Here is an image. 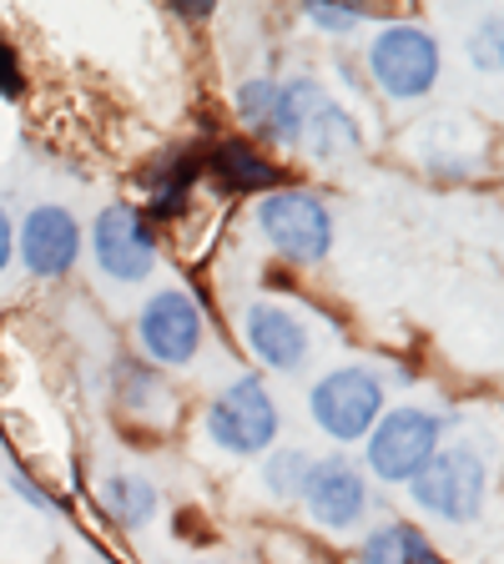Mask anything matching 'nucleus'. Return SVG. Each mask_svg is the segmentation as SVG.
Listing matches in <instances>:
<instances>
[{
    "instance_id": "obj_1",
    "label": "nucleus",
    "mask_w": 504,
    "mask_h": 564,
    "mask_svg": "<svg viewBox=\"0 0 504 564\" xmlns=\"http://www.w3.org/2000/svg\"><path fill=\"white\" fill-rule=\"evenodd\" d=\"M414 505L449 524H470L484 509V458L474 448H439L409 479Z\"/></svg>"
},
{
    "instance_id": "obj_2",
    "label": "nucleus",
    "mask_w": 504,
    "mask_h": 564,
    "mask_svg": "<svg viewBox=\"0 0 504 564\" xmlns=\"http://www.w3.org/2000/svg\"><path fill=\"white\" fill-rule=\"evenodd\" d=\"M368 70L399 101L429 96L439 82V41L423 25H384L368 46Z\"/></svg>"
},
{
    "instance_id": "obj_3",
    "label": "nucleus",
    "mask_w": 504,
    "mask_h": 564,
    "mask_svg": "<svg viewBox=\"0 0 504 564\" xmlns=\"http://www.w3.org/2000/svg\"><path fill=\"white\" fill-rule=\"evenodd\" d=\"M439 413L429 409H394L368 429V469L384 484H409L414 474L439 454Z\"/></svg>"
},
{
    "instance_id": "obj_4",
    "label": "nucleus",
    "mask_w": 504,
    "mask_h": 564,
    "mask_svg": "<svg viewBox=\"0 0 504 564\" xmlns=\"http://www.w3.org/2000/svg\"><path fill=\"white\" fill-rule=\"evenodd\" d=\"M207 434L227 454H268L272 438H278V403L258 378H237L212 399Z\"/></svg>"
},
{
    "instance_id": "obj_5",
    "label": "nucleus",
    "mask_w": 504,
    "mask_h": 564,
    "mask_svg": "<svg viewBox=\"0 0 504 564\" xmlns=\"http://www.w3.org/2000/svg\"><path fill=\"white\" fill-rule=\"evenodd\" d=\"M258 227L288 262H323L333 247V217L313 192H268L258 202Z\"/></svg>"
},
{
    "instance_id": "obj_6",
    "label": "nucleus",
    "mask_w": 504,
    "mask_h": 564,
    "mask_svg": "<svg viewBox=\"0 0 504 564\" xmlns=\"http://www.w3.org/2000/svg\"><path fill=\"white\" fill-rule=\"evenodd\" d=\"M384 413V383L368 368H333L329 378H318L313 388V419L318 429L339 444L364 438Z\"/></svg>"
},
{
    "instance_id": "obj_7",
    "label": "nucleus",
    "mask_w": 504,
    "mask_h": 564,
    "mask_svg": "<svg viewBox=\"0 0 504 564\" xmlns=\"http://www.w3.org/2000/svg\"><path fill=\"white\" fill-rule=\"evenodd\" d=\"M15 252H21V268L35 282H61L76 258H82V223L71 207L56 202H41L21 217V237H15Z\"/></svg>"
},
{
    "instance_id": "obj_8",
    "label": "nucleus",
    "mask_w": 504,
    "mask_h": 564,
    "mask_svg": "<svg viewBox=\"0 0 504 564\" xmlns=\"http://www.w3.org/2000/svg\"><path fill=\"white\" fill-rule=\"evenodd\" d=\"M92 252H96V268L111 282H141L157 268L152 227L141 223V212L131 207V202H111V207L96 217Z\"/></svg>"
},
{
    "instance_id": "obj_9",
    "label": "nucleus",
    "mask_w": 504,
    "mask_h": 564,
    "mask_svg": "<svg viewBox=\"0 0 504 564\" xmlns=\"http://www.w3.org/2000/svg\"><path fill=\"white\" fill-rule=\"evenodd\" d=\"M141 348L152 352L157 364L167 368H182L197 358L202 348V307L192 293H182V288H162L157 297H147V307H141Z\"/></svg>"
},
{
    "instance_id": "obj_10",
    "label": "nucleus",
    "mask_w": 504,
    "mask_h": 564,
    "mask_svg": "<svg viewBox=\"0 0 504 564\" xmlns=\"http://www.w3.org/2000/svg\"><path fill=\"white\" fill-rule=\"evenodd\" d=\"M303 499L323 529H348V524H358L368 509V484L348 458L333 454V458H318L313 469H308Z\"/></svg>"
},
{
    "instance_id": "obj_11",
    "label": "nucleus",
    "mask_w": 504,
    "mask_h": 564,
    "mask_svg": "<svg viewBox=\"0 0 504 564\" xmlns=\"http://www.w3.org/2000/svg\"><path fill=\"white\" fill-rule=\"evenodd\" d=\"M243 338L247 348L258 352L268 368H298L303 364V352H308V328L298 323L288 307H272V303H258V307H247V323H243Z\"/></svg>"
},
{
    "instance_id": "obj_12",
    "label": "nucleus",
    "mask_w": 504,
    "mask_h": 564,
    "mask_svg": "<svg viewBox=\"0 0 504 564\" xmlns=\"http://www.w3.org/2000/svg\"><path fill=\"white\" fill-rule=\"evenodd\" d=\"M329 91L313 82V76H293V82H278V106H272V137L288 141V147H303V137L313 131V121L329 111Z\"/></svg>"
},
{
    "instance_id": "obj_13",
    "label": "nucleus",
    "mask_w": 504,
    "mask_h": 564,
    "mask_svg": "<svg viewBox=\"0 0 504 564\" xmlns=\"http://www.w3.org/2000/svg\"><path fill=\"white\" fill-rule=\"evenodd\" d=\"M212 166H217V176H223L233 192H262L278 182V166L262 162V152H253L247 141H217Z\"/></svg>"
},
{
    "instance_id": "obj_14",
    "label": "nucleus",
    "mask_w": 504,
    "mask_h": 564,
    "mask_svg": "<svg viewBox=\"0 0 504 564\" xmlns=\"http://www.w3.org/2000/svg\"><path fill=\"white\" fill-rule=\"evenodd\" d=\"M101 505L111 509V519L127 529L147 524L157 514V489L147 479H131V474H117V479L101 484Z\"/></svg>"
},
{
    "instance_id": "obj_15",
    "label": "nucleus",
    "mask_w": 504,
    "mask_h": 564,
    "mask_svg": "<svg viewBox=\"0 0 504 564\" xmlns=\"http://www.w3.org/2000/svg\"><path fill=\"white\" fill-rule=\"evenodd\" d=\"M303 152H313L318 162H339L343 152H358V127L343 117L339 106H329V111L313 121V131L303 137Z\"/></svg>"
},
{
    "instance_id": "obj_16",
    "label": "nucleus",
    "mask_w": 504,
    "mask_h": 564,
    "mask_svg": "<svg viewBox=\"0 0 504 564\" xmlns=\"http://www.w3.org/2000/svg\"><path fill=\"white\" fill-rule=\"evenodd\" d=\"M308 469H313V458H308L303 448H278V454H268V464H262V484H268L272 499H303Z\"/></svg>"
},
{
    "instance_id": "obj_17",
    "label": "nucleus",
    "mask_w": 504,
    "mask_h": 564,
    "mask_svg": "<svg viewBox=\"0 0 504 564\" xmlns=\"http://www.w3.org/2000/svg\"><path fill=\"white\" fill-rule=\"evenodd\" d=\"M272 106H278V82H268V76H258V82H243V91H237V111H243L247 127L268 131L272 127Z\"/></svg>"
},
{
    "instance_id": "obj_18",
    "label": "nucleus",
    "mask_w": 504,
    "mask_h": 564,
    "mask_svg": "<svg viewBox=\"0 0 504 564\" xmlns=\"http://www.w3.org/2000/svg\"><path fill=\"white\" fill-rule=\"evenodd\" d=\"M364 564H404V524H388L378 534H368Z\"/></svg>"
},
{
    "instance_id": "obj_19",
    "label": "nucleus",
    "mask_w": 504,
    "mask_h": 564,
    "mask_svg": "<svg viewBox=\"0 0 504 564\" xmlns=\"http://www.w3.org/2000/svg\"><path fill=\"white\" fill-rule=\"evenodd\" d=\"M308 21H313V25H323V31H353V25H358V21H364V11H333V6H308Z\"/></svg>"
},
{
    "instance_id": "obj_20",
    "label": "nucleus",
    "mask_w": 504,
    "mask_h": 564,
    "mask_svg": "<svg viewBox=\"0 0 504 564\" xmlns=\"http://www.w3.org/2000/svg\"><path fill=\"white\" fill-rule=\"evenodd\" d=\"M0 96H6V101L21 96V66H15V51L6 35H0Z\"/></svg>"
},
{
    "instance_id": "obj_21",
    "label": "nucleus",
    "mask_w": 504,
    "mask_h": 564,
    "mask_svg": "<svg viewBox=\"0 0 504 564\" xmlns=\"http://www.w3.org/2000/svg\"><path fill=\"white\" fill-rule=\"evenodd\" d=\"M11 494H15V499H25L31 509H56V505H51V494L41 489L31 474H21V469H11Z\"/></svg>"
},
{
    "instance_id": "obj_22",
    "label": "nucleus",
    "mask_w": 504,
    "mask_h": 564,
    "mask_svg": "<svg viewBox=\"0 0 504 564\" xmlns=\"http://www.w3.org/2000/svg\"><path fill=\"white\" fill-rule=\"evenodd\" d=\"M404 564H444V560H439V554H435V544L423 540L419 529H409V524H404Z\"/></svg>"
},
{
    "instance_id": "obj_23",
    "label": "nucleus",
    "mask_w": 504,
    "mask_h": 564,
    "mask_svg": "<svg viewBox=\"0 0 504 564\" xmlns=\"http://www.w3.org/2000/svg\"><path fill=\"white\" fill-rule=\"evenodd\" d=\"M15 262V227H11V212L0 207V272Z\"/></svg>"
},
{
    "instance_id": "obj_24",
    "label": "nucleus",
    "mask_w": 504,
    "mask_h": 564,
    "mask_svg": "<svg viewBox=\"0 0 504 564\" xmlns=\"http://www.w3.org/2000/svg\"><path fill=\"white\" fill-rule=\"evenodd\" d=\"M500 66H504V31H500Z\"/></svg>"
}]
</instances>
